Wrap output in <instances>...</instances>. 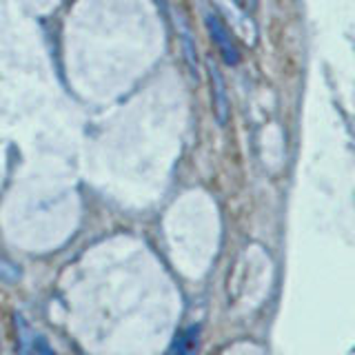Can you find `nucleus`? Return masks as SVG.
<instances>
[{
    "label": "nucleus",
    "instance_id": "2",
    "mask_svg": "<svg viewBox=\"0 0 355 355\" xmlns=\"http://www.w3.org/2000/svg\"><path fill=\"white\" fill-rule=\"evenodd\" d=\"M216 5L222 14L220 18L225 20V25L231 29V33L236 31L247 44H255V40H258V29H255L253 20L242 11V7L233 3V0H216Z\"/></svg>",
    "mask_w": 355,
    "mask_h": 355
},
{
    "label": "nucleus",
    "instance_id": "7",
    "mask_svg": "<svg viewBox=\"0 0 355 355\" xmlns=\"http://www.w3.org/2000/svg\"><path fill=\"white\" fill-rule=\"evenodd\" d=\"M20 277H22L20 266L11 258H7L5 253H0V280L7 284H16V282H20Z\"/></svg>",
    "mask_w": 355,
    "mask_h": 355
},
{
    "label": "nucleus",
    "instance_id": "3",
    "mask_svg": "<svg viewBox=\"0 0 355 355\" xmlns=\"http://www.w3.org/2000/svg\"><path fill=\"white\" fill-rule=\"evenodd\" d=\"M209 78H211V100H214V116L218 120V125H227L229 120V96H227V85H225V78H222L220 69L209 62Z\"/></svg>",
    "mask_w": 355,
    "mask_h": 355
},
{
    "label": "nucleus",
    "instance_id": "8",
    "mask_svg": "<svg viewBox=\"0 0 355 355\" xmlns=\"http://www.w3.org/2000/svg\"><path fill=\"white\" fill-rule=\"evenodd\" d=\"M33 353H38V355H53V349H51V344L44 340V338H36L33 340Z\"/></svg>",
    "mask_w": 355,
    "mask_h": 355
},
{
    "label": "nucleus",
    "instance_id": "6",
    "mask_svg": "<svg viewBox=\"0 0 355 355\" xmlns=\"http://www.w3.org/2000/svg\"><path fill=\"white\" fill-rule=\"evenodd\" d=\"M178 33H180V42H182V49H184V58L189 62L193 71V78H198V51H196V44H193V38H191V31L187 29L184 20L178 16Z\"/></svg>",
    "mask_w": 355,
    "mask_h": 355
},
{
    "label": "nucleus",
    "instance_id": "1",
    "mask_svg": "<svg viewBox=\"0 0 355 355\" xmlns=\"http://www.w3.org/2000/svg\"><path fill=\"white\" fill-rule=\"evenodd\" d=\"M205 22H207L211 40H214V44L222 55V60L231 67L238 64L240 62V47H238L236 38H233L231 29L225 25V20L220 18V14H216V11H205Z\"/></svg>",
    "mask_w": 355,
    "mask_h": 355
},
{
    "label": "nucleus",
    "instance_id": "9",
    "mask_svg": "<svg viewBox=\"0 0 355 355\" xmlns=\"http://www.w3.org/2000/svg\"><path fill=\"white\" fill-rule=\"evenodd\" d=\"M233 3L240 5L242 9H253V7H255V3H258V0H233Z\"/></svg>",
    "mask_w": 355,
    "mask_h": 355
},
{
    "label": "nucleus",
    "instance_id": "4",
    "mask_svg": "<svg viewBox=\"0 0 355 355\" xmlns=\"http://www.w3.org/2000/svg\"><path fill=\"white\" fill-rule=\"evenodd\" d=\"M200 344V327H189L180 333V338L175 340L173 353L175 355H198Z\"/></svg>",
    "mask_w": 355,
    "mask_h": 355
},
{
    "label": "nucleus",
    "instance_id": "5",
    "mask_svg": "<svg viewBox=\"0 0 355 355\" xmlns=\"http://www.w3.org/2000/svg\"><path fill=\"white\" fill-rule=\"evenodd\" d=\"M14 322H16V344H18L16 355H33V338H31L29 322L20 313L14 315Z\"/></svg>",
    "mask_w": 355,
    "mask_h": 355
}]
</instances>
